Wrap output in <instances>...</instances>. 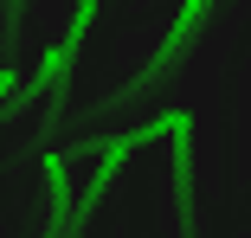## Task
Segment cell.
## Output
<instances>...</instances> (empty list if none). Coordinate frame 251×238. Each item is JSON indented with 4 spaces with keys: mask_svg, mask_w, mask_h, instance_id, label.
Segmentation results:
<instances>
[{
    "mask_svg": "<svg viewBox=\"0 0 251 238\" xmlns=\"http://www.w3.org/2000/svg\"><path fill=\"white\" fill-rule=\"evenodd\" d=\"M45 180H52V200H58V225L71 219V187H65V161L45 155Z\"/></svg>",
    "mask_w": 251,
    "mask_h": 238,
    "instance_id": "cell-3",
    "label": "cell"
},
{
    "mask_svg": "<svg viewBox=\"0 0 251 238\" xmlns=\"http://www.w3.org/2000/svg\"><path fill=\"white\" fill-rule=\"evenodd\" d=\"M206 7H213V0H187V7H180V20L168 26V39H161V58H155V65H168V58L180 52V45H187V32H193L200 20H206Z\"/></svg>",
    "mask_w": 251,
    "mask_h": 238,
    "instance_id": "cell-2",
    "label": "cell"
},
{
    "mask_svg": "<svg viewBox=\"0 0 251 238\" xmlns=\"http://www.w3.org/2000/svg\"><path fill=\"white\" fill-rule=\"evenodd\" d=\"M168 135H174V180H180V200H187V193H193V180H187V155H193V148H187V142H193V116H187V110H168Z\"/></svg>",
    "mask_w": 251,
    "mask_h": 238,
    "instance_id": "cell-1",
    "label": "cell"
}]
</instances>
